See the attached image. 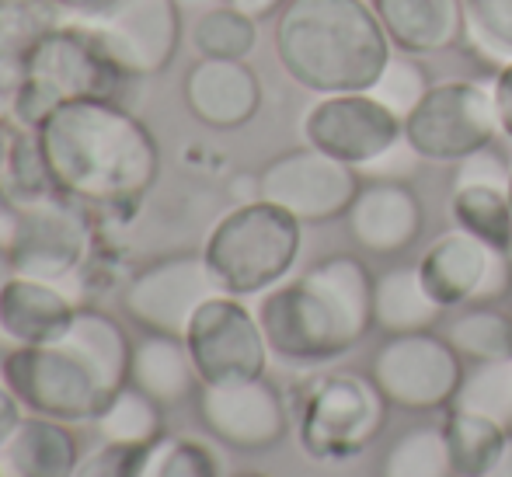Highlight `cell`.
Listing matches in <instances>:
<instances>
[{
	"instance_id": "1",
	"label": "cell",
	"mask_w": 512,
	"mask_h": 477,
	"mask_svg": "<svg viewBox=\"0 0 512 477\" xmlns=\"http://www.w3.org/2000/svg\"><path fill=\"white\" fill-rule=\"evenodd\" d=\"M56 195L84 209L133 213L161 178V147L122 101L77 98L35 126Z\"/></svg>"
},
{
	"instance_id": "2",
	"label": "cell",
	"mask_w": 512,
	"mask_h": 477,
	"mask_svg": "<svg viewBox=\"0 0 512 477\" xmlns=\"http://www.w3.org/2000/svg\"><path fill=\"white\" fill-rule=\"evenodd\" d=\"M133 342L112 314L77 307L67 335L49 345H18L4 356L7 387L28 415L56 422H95L129 383Z\"/></svg>"
},
{
	"instance_id": "3",
	"label": "cell",
	"mask_w": 512,
	"mask_h": 477,
	"mask_svg": "<svg viewBox=\"0 0 512 477\" xmlns=\"http://www.w3.org/2000/svg\"><path fill=\"white\" fill-rule=\"evenodd\" d=\"M373 283L363 258L328 255L258 303V324L272 356L317 366L352 352L373 324Z\"/></svg>"
},
{
	"instance_id": "4",
	"label": "cell",
	"mask_w": 512,
	"mask_h": 477,
	"mask_svg": "<svg viewBox=\"0 0 512 477\" xmlns=\"http://www.w3.org/2000/svg\"><path fill=\"white\" fill-rule=\"evenodd\" d=\"M276 56L314 95L370 91L394 46L366 0H290L276 18Z\"/></svg>"
},
{
	"instance_id": "5",
	"label": "cell",
	"mask_w": 512,
	"mask_h": 477,
	"mask_svg": "<svg viewBox=\"0 0 512 477\" xmlns=\"http://www.w3.org/2000/svg\"><path fill=\"white\" fill-rule=\"evenodd\" d=\"M304 223L265 199L237 202L209 227L203 258L220 293H269L293 272L304 244Z\"/></svg>"
},
{
	"instance_id": "6",
	"label": "cell",
	"mask_w": 512,
	"mask_h": 477,
	"mask_svg": "<svg viewBox=\"0 0 512 477\" xmlns=\"http://www.w3.org/2000/svg\"><path fill=\"white\" fill-rule=\"evenodd\" d=\"M129 84L133 77L122 74L88 35L70 25H53L25 53V77L11 119L35 129L53 108L77 98H108L126 105Z\"/></svg>"
},
{
	"instance_id": "7",
	"label": "cell",
	"mask_w": 512,
	"mask_h": 477,
	"mask_svg": "<svg viewBox=\"0 0 512 477\" xmlns=\"http://www.w3.org/2000/svg\"><path fill=\"white\" fill-rule=\"evenodd\" d=\"M502 133L492 88L474 81L432 84L425 98L405 115V140L422 161L457 164L492 147Z\"/></svg>"
},
{
	"instance_id": "8",
	"label": "cell",
	"mask_w": 512,
	"mask_h": 477,
	"mask_svg": "<svg viewBox=\"0 0 512 477\" xmlns=\"http://www.w3.org/2000/svg\"><path fill=\"white\" fill-rule=\"evenodd\" d=\"M370 380L401 411H439L450 408L464 380V359L446 342V335L411 331L387 335L373 352Z\"/></svg>"
},
{
	"instance_id": "9",
	"label": "cell",
	"mask_w": 512,
	"mask_h": 477,
	"mask_svg": "<svg viewBox=\"0 0 512 477\" xmlns=\"http://www.w3.org/2000/svg\"><path fill=\"white\" fill-rule=\"evenodd\" d=\"M387 397L359 373H331L317 380L300 418V443L314 460H349L384 429Z\"/></svg>"
},
{
	"instance_id": "10",
	"label": "cell",
	"mask_w": 512,
	"mask_h": 477,
	"mask_svg": "<svg viewBox=\"0 0 512 477\" xmlns=\"http://www.w3.org/2000/svg\"><path fill=\"white\" fill-rule=\"evenodd\" d=\"M70 28L88 35L133 81L164 74L182 46L178 0H119L112 11Z\"/></svg>"
},
{
	"instance_id": "11",
	"label": "cell",
	"mask_w": 512,
	"mask_h": 477,
	"mask_svg": "<svg viewBox=\"0 0 512 477\" xmlns=\"http://www.w3.org/2000/svg\"><path fill=\"white\" fill-rule=\"evenodd\" d=\"M192 366L199 383H237L265 377L269 366V342L241 296L216 293L196 310L189 331H185Z\"/></svg>"
},
{
	"instance_id": "12",
	"label": "cell",
	"mask_w": 512,
	"mask_h": 477,
	"mask_svg": "<svg viewBox=\"0 0 512 477\" xmlns=\"http://www.w3.org/2000/svg\"><path fill=\"white\" fill-rule=\"evenodd\" d=\"M220 293L203 251H178L147 262L122 289V310L143 331L185 338L196 310Z\"/></svg>"
},
{
	"instance_id": "13",
	"label": "cell",
	"mask_w": 512,
	"mask_h": 477,
	"mask_svg": "<svg viewBox=\"0 0 512 477\" xmlns=\"http://www.w3.org/2000/svg\"><path fill=\"white\" fill-rule=\"evenodd\" d=\"M359 185L356 168L314 147L286 150L258 171V199L286 209L300 223H331L345 216Z\"/></svg>"
},
{
	"instance_id": "14",
	"label": "cell",
	"mask_w": 512,
	"mask_h": 477,
	"mask_svg": "<svg viewBox=\"0 0 512 477\" xmlns=\"http://www.w3.org/2000/svg\"><path fill=\"white\" fill-rule=\"evenodd\" d=\"M307 147L363 171L405 140V119L380 105L370 91L324 95L304 115Z\"/></svg>"
},
{
	"instance_id": "15",
	"label": "cell",
	"mask_w": 512,
	"mask_h": 477,
	"mask_svg": "<svg viewBox=\"0 0 512 477\" xmlns=\"http://www.w3.org/2000/svg\"><path fill=\"white\" fill-rule=\"evenodd\" d=\"M91 251L88 209L63 195H49L21 206V223L14 244L7 248V269L14 276L63 283L84 265Z\"/></svg>"
},
{
	"instance_id": "16",
	"label": "cell",
	"mask_w": 512,
	"mask_h": 477,
	"mask_svg": "<svg viewBox=\"0 0 512 477\" xmlns=\"http://www.w3.org/2000/svg\"><path fill=\"white\" fill-rule=\"evenodd\" d=\"M199 418L230 450L262 453L272 450L290 432V411L276 383L265 377L237 383H199Z\"/></svg>"
},
{
	"instance_id": "17",
	"label": "cell",
	"mask_w": 512,
	"mask_h": 477,
	"mask_svg": "<svg viewBox=\"0 0 512 477\" xmlns=\"http://www.w3.org/2000/svg\"><path fill=\"white\" fill-rule=\"evenodd\" d=\"M345 223L359 248L387 258L408 251L422 237L425 209L415 189L401 178H370L366 185H359Z\"/></svg>"
},
{
	"instance_id": "18",
	"label": "cell",
	"mask_w": 512,
	"mask_h": 477,
	"mask_svg": "<svg viewBox=\"0 0 512 477\" xmlns=\"http://www.w3.org/2000/svg\"><path fill=\"white\" fill-rule=\"evenodd\" d=\"M185 108L209 129H241L262 108V81L244 60H199L182 84Z\"/></svg>"
},
{
	"instance_id": "19",
	"label": "cell",
	"mask_w": 512,
	"mask_h": 477,
	"mask_svg": "<svg viewBox=\"0 0 512 477\" xmlns=\"http://www.w3.org/2000/svg\"><path fill=\"white\" fill-rule=\"evenodd\" d=\"M499 251L488 248L467 230L453 227L439 234L436 241L425 248L422 262H418V276H422L429 296L443 310L464 307V303H478L485 279L492 272V262Z\"/></svg>"
},
{
	"instance_id": "20",
	"label": "cell",
	"mask_w": 512,
	"mask_h": 477,
	"mask_svg": "<svg viewBox=\"0 0 512 477\" xmlns=\"http://www.w3.org/2000/svg\"><path fill=\"white\" fill-rule=\"evenodd\" d=\"M77 307L56 283L7 276L0 283V335L14 345H49L67 335Z\"/></svg>"
},
{
	"instance_id": "21",
	"label": "cell",
	"mask_w": 512,
	"mask_h": 477,
	"mask_svg": "<svg viewBox=\"0 0 512 477\" xmlns=\"http://www.w3.org/2000/svg\"><path fill=\"white\" fill-rule=\"evenodd\" d=\"M398 53L429 56L464 39V0H373Z\"/></svg>"
},
{
	"instance_id": "22",
	"label": "cell",
	"mask_w": 512,
	"mask_h": 477,
	"mask_svg": "<svg viewBox=\"0 0 512 477\" xmlns=\"http://www.w3.org/2000/svg\"><path fill=\"white\" fill-rule=\"evenodd\" d=\"M129 383L154 397L161 408H175V404L196 397L199 373L192 366L185 338L143 331V338L133 345V359H129Z\"/></svg>"
},
{
	"instance_id": "23",
	"label": "cell",
	"mask_w": 512,
	"mask_h": 477,
	"mask_svg": "<svg viewBox=\"0 0 512 477\" xmlns=\"http://www.w3.org/2000/svg\"><path fill=\"white\" fill-rule=\"evenodd\" d=\"M0 453L14 477H74L81 464V446L70 425L46 415L21 418Z\"/></svg>"
},
{
	"instance_id": "24",
	"label": "cell",
	"mask_w": 512,
	"mask_h": 477,
	"mask_svg": "<svg viewBox=\"0 0 512 477\" xmlns=\"http://www.w3.org/2000/svg\"><path fill=\"white\" fill-rule=\"evenodd\" d=\"M443 307L429 296L418 265H398L377 276L373 283V324L387 335H411V331H432Z\"/></svg>"
},
{
	"instance_id": "25",
	"label": "cell",
	"mask_w": 512,
	"mask_h": 477,
	"mask_svg": "<svg viewBox=\"0 0 512 477\" xmlns=\"http://www.w3.org/2000/svg\"><path fill=\"white\" fill-rule=\"evenodd\" d=\"M450 213L460 230L485 241L488 248L512 255L509 189H499V185H453Z\"/></svg>"
},
{
	"instance_id": "26",
	"label": "cell",
	"mask_w": 512,
	"mask_h": 477,
	"mask_svg": "<svg viewBox=\"0 0 512 477\" xmlns=\"http://www.w3.org/2000/svg\"><path fill=\"white\" fill-rule=\"evenodd\" d=\"M98 436L105 443H129V446H157L168 432H164V408L136 390L133 383L119 390L108 401V408L95 418Z\"/></svg>"
},
{
	"instance_id": "27",
	"label": "cell",
	"mask_w": 512,
	"mask_h": 477,
	"mask_svg": "<svg viewBox=\"0 0 512 477\" xmlns=\"http://www.w3.org/2000/svg\"><path fill=\"white\" fill-rule=\"evenodd\" d=\"M380 477H457L443 425H411L384 453Z\"/></svg>"
},
{
	"instance_id": "28",
	"label": "cell",
	"mask_w": 512,
	"mask_h": 477,
	"mask_svg": "<svg viewBox=\"0 0 512 477\" xmlns=\"http://www.w3.org/2000/svg\"><path fill=\"white\" fill-rule=\"evenodd\" d=\"M446 443H450V457L457 474L464 477H481L492 467V460L499 457L502 443H506L509 429L485 415H474L464 408H450L446 411Z\"/></svg>"
},
{
	"instance_id": "29",
	"label": "cell",
	"mask_w": 512,
	"mask_h": 477,
	"mask_svg": "<svg viewBox=\"0 0 512 477\" xmlns=\"http://www.w3.org/2000/svg\"><path fill=\"white\" fill-rule=\"evenodd\" d=\"M446 342L460 352V359H471V363L512 359V317L506 310L478 303V307L453 317Z\"/></svg>"
},
{
	"instance_id": "30",
	"label": "cell",
	"mask_w": 512,
	"mask_h": 477,
	"mask_svg": "<svg viewBox=\"0 0 512 477\" xmlns=\"http://www.w3.org/2000/svg\"><path fill=\"white\" fill-rule=\"evenodd\" d=\"M464 39L481 63H512V0H464Z\"/></svg>"
},
{
	"instance_id": "31",
	"label": "cell",
	"mask_w": 512,
	"mask_h": 477,
	"mask_svg": "<svg viewBox=\"0 0 512 477\" xmlns=\"http://www.w3.org/2000/svg\"><path fill=\"white\" fill-rule=\"evenodd\" d=\"M450 408L474 411V415H485L512 429V359L474 363L471 370H464V380H460Z\"/></svg>"
},
{
	"instance_id": "32",
	"label": "cell",
	"mask_w": 512,
	"mask_h": 477,
	"mask_svg": "<svg viewBox=\"0 0 512 477\" xmlns=\"http://www.w3.org/2000/svg\"><path fill=\"white\" fill-rule=\"evenodd\" d=\"M258 42V21L237 7H213L192 28V46L206 60H248Z\"/></svg>"
},
{
	"instance_id": "33",
	"label": "cell",
	"mask_w": 512,
	"mask_h": 477,
	"mask_svg": "<svg viewBox=\"0 0 512 477\" xmlns=\"http://www.w3.org/2000/svg\"><path fill=\"white\" fill-rule=\"evenodd\" d=\"M4 185L14 199L25 206V202H39L56 195L53 182H49L46 171V157H42L39 136L35 129L18 126L14 129V143H11V157H7V171H4Z\"/></svg>"
},
{
	"instance_id": "34",
	"label": "cell",
	"mask_w": 512,
	"mask_h": 477,
	"mask_svg": "<svg viewBox=\"0 0 512 477\" xmlns=\"http://www.w3.org/2000/svg\"><path fill=\"white\" fill-rule=\"evenodd\" d=\"M60 25L46 0H0V60H25L42 32Z\"/></svg>"
},
{
	"instance_id": "35",
	"label": "cell",
	"mask_w": 512,
	"mask_h": 477,
	"mask_svg": "<svg viewBox=\"0 0 512 477\" xmlns=\"http://www.w3.org/2000/svg\"><path fill=\"white\" fill-rule=\"evenodd\" d=\"M140 477H220L213 450L189 436H164L150 450Z\"/></svg>"
},
{
	"instance_id": "36",
	"label": "cell",
	"mask_w": 512,
	"mask_h": 477,
	"mask_svg": "<svg viewBox=\"0 0 512 477\" xmlns=\"http://www.w3.org/2000/svg\"><path fill=\"white\" fill-rule=\"evenodd\" d=\"M429 74H425V67L415 60V56L408 53H394L391 60H387L384 74L377 77V84L370 88V95L380 101V105H387L394 115H405L411 108L418 105V101L425 98V91H429Z\"/></svg>"
},
{
	"instance_id": "37",
	"label": "cell",
	"mask_w": 512,
	"mask_h": 477,
	"mask_svg": "<svg viewBox=\"0 0 512 477\" xmlns=\"http://www.w3.org/2000/svg\"><path fill=\"white\" fill-rule=\"evenodd\" d=\"M154 446H129V443H105L91 450L77 464L74 477H140Z\"/></svg>"
},
{
	"instance_id": "38",
	"label": "cell",
	"mask_w": 512,
	"mask_h": 477,
	"mask_svg": "<svg viewBox=\"0 0 512 477\" xmlns=\"http://www.w3.org/2000/svg\"><path fill=\"white\" fill-rule=\"evenodd\" d=\"M509 175H512V168L506 164V157L495 154L492 147H485V150H478V154L457 161L453 185H499V189H509Z\"/></svg>"
},
{
	"instance_id": "39",
	"label": "cell",
	"mask_w": 512,
	"mask_h": 477,
	"mask_svg": "<svg viewBox=\"0 0 512 477\" xmlns=\"http://www.w3.org/2000/svg\"><path fill=\"white\" fill-rule=\"evenodd\" d=\"M46 4L53 7L60 25H81V21H91L98 14L112 11L119 0H46Z\"/></svg>"
},
{
	"instance_id": "40",
	"label": "cell",
	"mask_w": 512,
	"mask_h": 477,
	"mask_svg": "<svg viewBox=\"0 0 512 477\" xmlns=\"http://www.w3.org/2000/svg\"><path fill=\"white\" fill-rule=\"evenodd\" d=\"M25 404L18 401V394H14L11 387H7V380H0V450H4V443L14 436V429H18V422L25 415Z\"/></svg>"
},
{
	"instance_id": "41",
	"label": "cell",
	"mask_w": 512,
	"mask_h": 477,
	"mask_svg": "<svg viewBox=\"0 0 512 477\" xmlns=\"http://www.w3.org/2000/svg\"><path fill=\"white\" fill-rule=\"evenodd\" d=\"M21 223V202L0 185V255H7V248L14 244Z\"/></svg>"
},
{
	"instance_id": "42",
	"label": "cell",
	"mask_w": 512,
	"mask_h": 477,
	"mask_svg": "<svg viewBox=\"0 0 512 477\" xmlns=\"http://www.w3.org/2000/svg\"><path fill=\"white\" fill-rule=\"evenodd\" d=\"M492 95H495V108H499L502 133L512 140V63L499 70V77H495V84H492Z\"/></svg>"
},
{
	"instance_id": "43",
	"label": "cell",
	"mask_w": 512,
	"mask_h": 477,
	"mask_svg": "<svg viewBox=\"0 0 512 477\" xmlns=\"http://www.w3.org/2000/svg\"><path fill=\"white\" fill-rule=\"evenodd\" d=\"M230 7H237L241 14H248V18H255V21H265V18H272V14H279L283 11L290 0H227Z\"/></svg>"
},
{
	"instance_id": "44",
	"label": "cell",
	"mask_w": 512,
	"mask_h": 477,
	"mask_svg": "<svg viewBox=\"0 0 512 477\" xmlns=\"http://www.w3.org/2000/svg\"><path fill=\"white\" fill-rule=\"evenodd\" d=\"M481 477H512V429H509V436H506V443H502V450H499V457L492 460V467H488Z\"/></svg>"
},
{
	"instance_id": "45",
	"label": "cell",
	"mask_w": 512,
	"mask_h": 477,
	"mask_svg": "<svg viewBox=\"0 0 512 477\" xmlns=\"http://www.w3.org/2000/svg\"><path fill=\"white\" fill-rule=\"evenodd\" d=\"M11 143H14V126L7 115H0V182H4L7 171V157H11Z\"/></svg>"
},
{
	"instance_id": "46",
	"label": "cell",
	"mask_w": 512,
	"mask_h": 477,
	"mask_svg": "<svg viewBox=\"0 0 512 477\" xmlns=\"http://www.w3.org/2000/svg\"><path fill=\"white\" fill-rule=\"evenodd\" d=\"M509 206H512V175H509Z\"/></svg>"
},
{
	"instance_id": "47",
	"label": "cell",
	"mask_w": 512,
	"mask_h": 477,
	"mask_svg": "<svg viewBox=\"0 0 512 477\" xmlns=\"http://www.w3.org/2000/svg\"><path fill=\"white\" fill-rule=\"evenodd\" d=\"M237 477H265V474H237Z\"/></svg>"
},
{
	"instance_id": "48",
	"label": "cell",
	"mask_w": 512,
	"mask_h": 477,
	"mask_svg": "<svg viewBox=\"0 0 512 477\" xmlns=\"http://www.w3.org/2000/svg\"><path fill=\"white\" fill-rule=\"evenodd\" d=\"M0 477H4V467H0Z\"/></svg>"
}]
</instances>
